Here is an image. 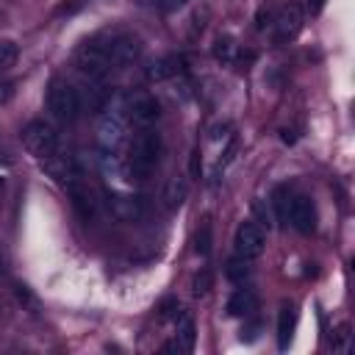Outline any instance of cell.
Wrapping results in <instances>:
<instances>
[{"label": "cell", "mask_w": 355, "mask_h": 355, "mask_svg": "<svg viewBox=\"0 0 355 355\" xmlns=\"http://www.w3.org/2000/svg\"><path fill=\"white\" fill-rule=\"evenodd\" d=\"M161 155V136L153 128H139L128 141V172L133 180H144Z\"/></svg>", "instance_id": "cell-1"}, {"label": "cell", "mask_w": 355, "mask_h": 355, "mask_svg": "<svg viewBox=\"0 0 355 355\" xmlns=\"http://www.w3.org/2000/svg\"><path fill=\"white\" fill-rule=\"evenodd\" d=\"M47 111L53 114L55 122L61 125H69L78 119L80 114V97L75 92L72 83H67L64 78H53L47 83Z\"/></svg>", "instance_id": "cell-2"}, {"label": "cell", "mask_w": 355, "mask_h": 355, "mask_svg": "<svg viewBox=\"0 0 355 355\" xmlns=\"http://www.w3.org/2000/svg\"><path fill=\"white\" fill-rule=\"evenodd\" d=\"M105 114L100 116L97 122V144L105 150V153H116L125 141H128V105H108L103 108Z\"/></svg>", "instance_id": "cell-3"}, {"label": "cell", "mask_w": 355, "mask_h": 355, "mask_svg": "<svg viewBox=\"0 0 355 355\" xmlns=\"http://www.w3.org/2000/svg\"><path fill=\"white\" fill-rule=\"evenodd\" d=\"M72 67H75L89 83H100V80L105 78V72L111 69V64H108V44H103V42H97V39L80 44V47L75 50V55H72Z\"/></svg>", "instance_id": "cell-4"}, {"label": "cell", "mask_w": 355, "mask_h": 355, "mask_svg": "<svg viewBox=\"0 0 355 355\" xmlns=\"http://www.w3.org/2000/svg\"><path fill=\"white\" fill-rule=\"evenodd\" d=\"M22 144H25V150L39 161V158H44V155H50V153L58 150V133H55V128H53L50 122L33 119V122H28L25 130H22Z\"/></svg>", "instance_id": "cell-5"}, {"label": "cell", "mask_w": 355, "mask_h": 355, "mask_svg": "<svg viewBox=\"0 0 355 355\" xmlns=\"http://www.w3.org/2000/svg\"><path fill=\"white\" fill-rule=\"evenodd\" d=\"M266 247V230L255 222V219H244L239 227H236V236H233V250L239 258H258Z\"/></svg>", "instance_id": "cell-6"}, {"label": "cell", "mask_w": 355, "mask_h": 355, "mask_svg": "<svg viewBox=\"0 0 355 355\" xmlns=\"http://www.w3.org/2000/svg\"><path fill=\"white\" fill-rule=\"evenodd\" d=\"M302 22H305V14L297 3H286L275 11V19H272V31H275V42L277 44H286L291 39H297V33L302 31Z\"/></svg>", "instance_id": "cell-7"}, {"label": "cell", "mask_w": 355, "mask_h": 355, "mask_svg": "<svg viewBox=\"0 0 355 355\" xmlns=\"http://www.w3.org/2000/svg\"><path fill=\"white\" fill-rule=\"evenodd\" d=\"M39 166H42V172H44L50 180H55L58 186H67V183H72V180H80L78 161H75L72 155H67V153H58V150H55V153L39 158Z\"/></svg>", "instance_id": "cell-8"}, {"label": "cell", "mask_w": 355, "mask_h": 355, "mask_svg": "<svg viewBox=\"0 0 355 355\" xmlns=\"http://www.w3.org/2000/svg\"><path fill=\"white\" fill-rule=\"evenodd\" d=\"M286 219L291 222V227H294L297 233H302V236L313 233V230H316V205H313V200L305 197V194L291 197Z\"/></svg>", "instance_id": "cell-9"}, {"label": "cell", "mask_w": 355, "mask_h": 355, "mask_svg": "<svg viewBox=\"0 0 355 355\" xmlns=\"http://www.w3.org/2000/svg\"><path fill=\"white\" fill-rule=\"evenodd\" d=\"M161 116V105L153 94H136L128 100V119L139 128H153Z\"/></svg>", "instance_id": "cell-10"}, {"label": "cell", "mask_w": 355, "mask_h": 355, "mask_svg": "<svg viewBox=\"0 0 355 355\" xmlns=\"http://www.w3.org/2000/svg\"><path fill=\"white\" fill-rule=\"evenodd\" d=\"M141 53V44L136 36H116L108 42V64L111 69H125L130 67Z\"/></svg>", "instance_id": "cell-11"}, {"label": "cell", "mask_w": 355, "mask_h": 355, "mask_svg": "<svg viewBox=\"0 0 355 355\" xmlns=\"http://www.w3.org/2000/svg\"><path fill=\"white\" fill-rule=\"evenodd\" d=\"M64 189H67V197H69L72 211L78 214V219H80V222H92V219H94V197H92L89 186H86L83 180H72V183H67Z\"/></svg>", "instance_id": "cell-12"}, {"label": "cell", "mask_w": 355, "mask_h": 355, "mask_svg": "<svg viewBox=\"0 0 355 355\" xmlns=\"http://www.w3.org/2000/svg\"><path fill=\"white\" fill-rule=\"evenodd\" d=\"M108 208L119 222H136L141 216V200L136 194H108Z\"/></svg>", "instance_id": "cell-13"}, {"label": "cell", "mask_w": 355, "mask_h": 355, "mask_svg": "<svg viewBox=\"0 0 355 355\" xmlns=\"http://www.w3.org/2000/svg\"><path fill=\"white\" fill-rule=\"evenodd\" d=\"M297 305L294 302H283L280 313H277V349L286 352L294 341V330H297Z\"/></svg>", "instance_id": "cell-14"}, {"label": "cell", "mask_w": 355, "mask_h": 355, "mask_svg": "<svg viewBox=\"0 0 355 355\" xmlns=\"http://www.w3.org/2000/svg\"><path fill=\"white\" fill-rule=\"evenodd\" d=\"M183 69H186V61H183V55H175V53H169V55H161V58H155V61L147 67V78H150V80H169V78L180 75Z\"/></svg>", "instance_id": "cell-15"}, {"label": "cell", "mask_w": 355, "mask_h": 355, "mask_svg": "<svg viewBox=\"0 0 355 355\" xmlns=\"http://www.w3.org/2000/svg\"><path fill=\"white\" fill-rule=\"evenodd\" d=\"M186 197H189V180L180 178V175L169 178L166 186H164V205H166V211H178L186 202Z\"/></svg>", "instance_id": "cell-16"}, {"label": "cell", "mask_w": 355, "mask_h": 355, "mask_svg": "<svg viewBox=\"0 0 355 355\" xmlns=\"http://www.w3.org/2000/svg\"><path fill=\"white\" fill-rule=\"evenodd\" d=\"M227 313L230 316H250L255 308H258V297L250 291V288H236L227 300Z\"/></svg>", "instance_id": "cell-17"}, {"label": "cell", "mask_w": 355, "mask_h": 355, "mask_svg": "<svg viewBox=\"0 0 355 355\" xmlns=\"http://www.w3.org/2000/svg\"><path fill=\"white\" fill-rule=\"evenodd\" d=\"M175 341H178L180 352H191V349H194V341H197V324H194L191 316L180 313L178 327H175Z\"/></svg>", "instance_id": "cell-18"}, {"label": "cell", "mask_w": 355, "mask_h": 355, "mask_svg": "<svg viewBox=\"0 0 355 355\" xmlns=\"http://www.w3.org/2000/svg\"><path fill=\"white\" fill-rule=\"evenodd\" d=\"M211 53H214V58H216V61H222V64H233V61H236V55H239V44H236V39H233V36L222 33V36H216V39H214Z\"/></svg>", "instance_id": "cell-19"}, {"label": "cell", "mask_w": 355, "mask_h": 355, "mask_svg": "<svg viewBox=\"0 0 355 355\" xmlns=\"http://www.w3.org/2000/svg\"><path fill=\"white\" fill-rule=\"evenodd\" d=\"M211 247H214V230H211V222L202 219L200 227L194 230V252L200 258H208L211 255Z\"/></svg>", "instance_id": "cell-20"}, {"label": "cell", "mask_w": 355, "mask_h": 355, "mask_svg": "<svg viewBox=\"0 0 355 355\" xmlns=\"http://www.w3.org/2000/svg\"><path fill=\"white\" fill-rule=\"evenodd\" d=\"M211 288H214V272H211L208 266H202V269L191 277V294H194V297H205Z\"/></svg>", "instance_id": "cell-21"}, {"label": "cell", "mask_w": 355, "mask_h": 355, "mask_svg": "<svg viewBox=\"0 0 355 355\" xmlns=\"http://www.w3.org/2000/svg\"><path fill=\"white\" fill-rule=\"evenodd\" d=\"M288 189L286 186H277L275 191H272V200H269V205L275 208V219H280V222H286V214H288Z\"/></svg>", "instance_id": "cell-22"}, {"label": "cell", "mask_w": 355, "mask_h": 355, "mask_svg": "<svg viewBox=\"0 0 355 355\" xmlns=\"http://www.w3.org/2000/svg\"><path fill=\"white\" fill-rule=\"evenodd\" d=\"M225 275H227V280H233V283H244L247 277H250V263H247V258H233V261H227V266H225Z\"/></svg>", "instance_id": "cell-23"}, {"label": "cell", "mask_w": 355, "mask_h": 355, "mask_svg": "<svg viewBox=\"0 0 355 355\" xmlns=\"http://www.w3.org/2000/svg\"><path fill=\"white\" fill-rule=\"evenodd\" d=\"M19 58V47L11 39H0V69H11Z\"/></svg>", "instance_id": "cell-24"}, {"label": "cell", "mask_w": 355, "mask_h": 355, "mask_svg": "<svg viewBox=\"0 0 355 355\" xmlns=\"http://www.w3.org/2000/svg\"><path fill=\"white\" fill-rule=\"evenodd\" d=\"M14 294H17V302H19L25 311L39 313V300H36V294H33L25 283H17V286H14Z\"/></svg>", "instance_id": "cell-25"}, {"label": "cell", "mask_w": 355, "mask_h": 355, "mask_svg": "<svg viewBox=\"0 0 355 355\" xmlns=\"http://www.w3.org/2000/svg\"><path fill=\"white\" fill-rule=\"evenodd\" d=\"M272 19H275V8L272 6H261L258 14H255V28L266 31V28H272Z\"/></svg>", "instance_id": "cell-26"}, {"label": "cell", "mask_w": 355, "mask_h": 355, "mask_svg": "<svg viewBox=\"0 0 355 355\" xmlns=\"http://www.w3.org/2000/svg\"><path fill=\"white\" fill-rule=\"evenodd\" d=\"M255 214L261 216V227H272V211H269V205H263V200H255Z\"/></svg>", "instance_id": "cell-27"}, {"label": "cell", "mask_w": 355, "mask_h": 355, "mask_svg": "<svg viewBox=\"0 0 355 355\" xmlns=\"http://www.w3.org/2000/svg\"><path fill=\"white\" fill-rule=\"evenodd\" d=\"M189 175L191 178H200V150L197 147L191 150V158H189Z\"/></svg>", "instance_id": "cell-28"}, {"label": "cell", "mask_w": 355, "mask_h": 355, "mask_svg": "<svg viewBox=\"0 0 355 355\" xmlns=\"http://www.w3.org/2000/svg\"><path fill=\"white\" fill-rule=\"evenodd\" d=\"M14 97V83H0V105H6Z\"/></svg>", "instance_id": "cell-29"}, {"label": "cell", "mask_w": 355, "mask_h": 355, "mask_svg": "<svg viewBox=\"0 0 355 355\" xmlns=\"http://www.w3.org/2000/svg\"><path fill=\"white\" fill-rule=\"evenodd\" d=\"M155 3H158L164 11H175V8H180V6H186L189 0H155Z\"/></svg>", "instance_id": "cell-30"}, {"label": "cell", "mask_w": 355, "mask_h": 355, "mask_svg": "<svg viewBox=\"0 0 355 355\" xmlns=\"http://www.w3.org/2000/svg\"><path fill=\"white\" fill-rule=\"evenodd\" d=\"M175 308H178V302H175V300L164 302V305H161V316H172V313H175Z\"/></svg>", "instance_id": "cell-31"}, {"label": "cell", "mask_w": 355, "mask_h": 355, "mask_svg": "<svg viewBox=\"0 0 355 355\" xmlns=\"http://www.w3.org/2000/svg\"><path fill=\"white\" fill-rule=\"evenodd\" d=\"M322 6H324V0H308V8H311V14H319V11H322Z\"/></svg>", "instance_id": "cell-32"}, {"label": "cell", "mask_w": 355, "mask_h": 355, "mask_svg": "<svg viewBox=\"0 0 355 355\" xmlns=\"http://www.w3.org/2000/svg\"><path fill=\"white\" fill-rule=\"evenodd\" d=\"M6 266H8V261H6V250H3V241H0V277L6 275Z\"/></svg>", "instance_id": "cell-33"}, {"label": "cell", "mask_w": 355, "mask_h": 355, "mask_svg": "<svg viewBox=\"0 0 355 355\" xmlns=\"http://www.w3.org/2000/svg\"><path fill=\"white\" fill-rule=\"evenodd\" d=\"M286 144H294L297 141V136H294V130H283V136H280Z\"/></svg>", "instance_id": "cell-34"}]
</instances>
